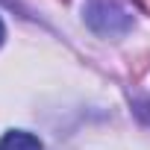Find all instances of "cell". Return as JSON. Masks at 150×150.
Listing matches in <instances>:
<instances>
[{"label": "cell", "instance_id": "obj_1", "mask_svg": "<svg viewBox=\"0 0 150 150\" xmlns=\"http://www.w3.org/2000/svg\"><path fill=\"white\" fill-rule=\"evenodd\" d=\"M88 24L100 33H124L132 21L118 0H88Z\"/></svg>", "mask_w": 150, "mask_h": 150}, {"label": "cell", "instance_id": "obj_2", "mask_svg": "<svg viewBox=\"0 0 150 150\" xmlns=\"http://www.w3.org/2000/svg\"><path fill=\"white\" fill-rule=\"evenodd\" d=\"M0 150H44L41 141L33 135V132H24V129H12L0 138Z\"/></svg>", "mask_w": 150, "mask_h": 150}, {"label": "cell", "instance_id": "obj_3", "mask_svg": "<svg viewBox=\"0 0 150 150\" xmlns=\"http://www.w3.org/2000/svg\"><path fill=\"white\" fill-rule=\"evenodd\" d=\"M3 38H6V30H3V21H0V44H3Z\"/></svg>", "mask_w": 150, "mask_h": 150}]
</instances>
